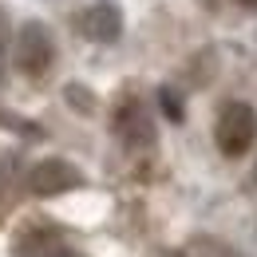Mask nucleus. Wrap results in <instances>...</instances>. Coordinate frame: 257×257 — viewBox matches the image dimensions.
<instances>
[{
	"mask_svg": "<svg viewBox=\"0 0 257 257\" xmlns=\"http://www.w3.org/2000/svg\"><path fill=\"white\" fill-rule=\"evenodd\" d=\"M79 28L91 36V40H115L119 36V12L111 8V4H95V8H87L83 16H79Z\"/></svg>",
	"mask_w": 257,
	"mask_h": 257,
	"instance_id": "20e7f679",
	"label": "nucleus"
},
{
	"mask_svg": "<svg viewBox=\"0 0 257 257\" xmlns=\"http://www.w3.org/2000/svg\"><path fill=\"white\" fill-rule=\"evenodd\" d=\"M241 4H245V8H253V12H257V0H241Z\"/></svg>",
	"mask_w": 257,
	"mask_h": 257,
	"instance_id": "6e6552de",
	"label": "nucleus"
},
{
	"mask_svg": "<svg viewBox=\"0 0 257 257\" xmlns=\"http://www.w3.org/2000/svg\"><path fill=\"white\" fill-rule=\"evenodd\" d=\"M0 48H4V20H0Z\"/></svg>",
	"mask_w": 257,
	"mask_h": 257,
	"instance_id": "1a4fd4ad",
	"label": "nucleus"
},
{
	"mask_svg": "<svg viewBox=\"0 0 257 257\" xmlns=\"http://www.w3.org/2000/svg\"><path fill=\"white\" fill-rule=\"evenodd\" d=\"M214 139H218L222 155H229V159L245 155V151L253 147V139H257L253 107H249V103H225L222 115H218V127H214Z\"/></svg>",
	"mask_w": 257,
	"mask_h": 257,
	"instance_id": "f257e3e1",
	"label": "nucleus"
},
{
	"mask_svg": "<svg viewBox=\"0 0 257 257\" xmlns=\"http://www.w3.org/2000/svg\"><path fill=\"white\" fill-rule=\"evenodd\" d=\"M119 131H123V139H127L131 147H147V143L155 139V127H151V119H147L139 107H127V111L119 115Z\"/></svg>",
	"mask_w": 257,
	"mask_h": 257,
	"instance_id": "39448f33",
	"label": "nucleus"
},
{
	"mask_svg": "<svg viewBox=\"0 0 257 257\" xmlns=\"http://www.w3.org/2000/svg\"><path fill=\"white\" fill-rule=\"evenodd\" d=\"M16 253L20 257H71V249L52 233H32V237H24L16 245Z\"/></svg>",
	"mask_w": 257,
	"mask_h": 257,
	"instance_id": "423d86ee",
	"label": "nucleus"
},
{
	"mask_svg": "<svg viewBox=\"0 0 257 257\" xmlns=\"http://www.w3.org/2000/svg\"><path fill=\"white\" fill-rule=\"evenodd\" d=\"M16 64L24 67V71H32V75H40L44 67L52 64V40H48V32H44L40 24L20 28V40H16Z\"/></svg>",
	"mask_w": 257,
	"mask_h": 257,
	"instance_id": "f03ea898",
	"label": "nucleus"
},
{
	"mask_svg": "<svg viewBox=\"0 0 257 257\" xmlns=\"http://www.w3.org/2000/svg\"><path fill=\"white\" fill-rule=\"evenodd\" d=\"M162 111H166V119H182V103L174 99V91H162Z\"/></svg>",
	"mask_w": 257,
	"mask_h": 257,
	"instance_id": "0eeeda50",
	"label": "nucleus"
},
{
	"mask_svg": "<svg viewBox=\"0 0 257 257\" xmlns=\"http://www.w3.org/2000/svg\"><path fill=\"white\" fill-rule=\"evenodd\" d=\"M79 182V174H75V166H67V162H40L32 170V190L36 194H64L71 190Z\"/></svg>",
	"mask_w": 257,
	"mask_h": 257,
	"instance_id": "7ed1b4c3",
	"label": "nucleus"
}]
</instances>
